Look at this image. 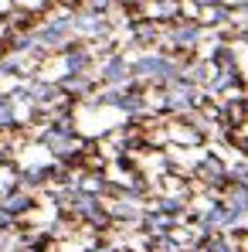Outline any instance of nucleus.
Masks as SVG:
<instances>
[{"instance_id": "3", "label": "nucleus", "mask_w": 248, "mask_h": 252, "mask_svg": "<svg viewBox=\"0 0 248 252\" xmlns=\"http://www.w3.org/2000/svg\"><path fill=\"white\" fill-rule=\"evenodd\" d=\"M61 34H65V24H51L48 31H41V41H61Z\"/></svg>"}, {"instance_id": "6", "label": "nucleus", "mask_w": 248, "mask_h": 252, "mask_svg": "<svg viewBox=\"0 0 248 252\" xmlns=\"http://www.w3.org/2000/svg\"><path fill=\"white\" fill-rule=\"evenodd\" d=\"M10 120H14V106L3 99V102H0V123H10Z\"/></svg>"}, {"instance_id": "4", "label": "nucleus", "mask_w": 248, "mask_h": 252, "mask_svg": "<svg viewBox=\"0 0 248 252\" xmlns=\"http://www.w3.org/2000/svg\"><path fill=\"white\" fill-rule=\"evenodd\" d=\"M197 38V28H180V31H173V41L177 44H191Z\"/></svg>"}, {"instance_id": "2", "label": "nucleus", "mask_w": 248, "mask_h": 252, "mask_svg": "<svg viewBox=\"0 0 248 252\" xmlns=\"http://www.w3.org/2000/svg\"><path fill=\"white\" fill-rule=\"evenodd\" d=\"M44 143H48L51 150H58V154H68L72 136H68V129H55V133H48V136H44Z\"/></svg>"}, {"instance_id": "10", "label": "nucleus", "mask_w": 248, "mask_h": 252, "mask_svg": "<svg viewBox=\"0 0 248 252\" xmlns=\"http://www.w3.org/2000/svg\"><path fill=\"white\" fill-rule=\"evenodd\" d=\"M3 221H7V215H3V211H0V225H3Z\"/></svg>"}, {"instance_id": "11", "label": "nucleus", "mask_w": 248, "mask_h": 252, "mask_svg": "<svg viewBox=\"0 0 248 252\" xmlns=\"http://www.w3.org/2000/svg\"><path fill=\"white\" fill-rule=\"evenodd\" d=\"M197 3H211V0H197Z\"/></svg>"}, {"instance_id": "9", "label": "nucleus", "mask_w": 248, "mask_h": 252, "mask_svg": "<svg viewBox=\"0 0 248 252\" xmlns=\"http://www.w3.org/2000/svg\"><path fill=\"white\" fill-rule=\"evenodd\" d=\"M211 252H228V246H224V242H214V246H211Z\"/></svg>"}, {"instance_id": "5", "label": "nucleus", "mask_w": 248, "mask_h": 252, "mask_svg": "<svg viewBox=\"0 0 248 252\" xmlns=\"http://www.w3.org/2000/svg\"><path fill=\"white\" fill-rule=\"evenodd\" d=\"M126 75V65L123 62H109V68H106V79H112V82H119Z\"/></svg>"}, {"instance_id": "1", "label": "nucleus", "mask_w": 248, "mask_h": 252, "mask_svg": "<svg viewBox=\"0 0 248 252\" xmlns=\"http://www.w3.org/2000/svg\"><path fill=\"white\" fill-rule=\"evenodd\" d=\"M136 72H139V75H153V79H170V75H173V65L164 62V58H143V62L136 65Z\"/></svg>"}, {"instance_id": "7", "label": "nucleus", "mask_w": 248, "mask_h": 252, "mask_svg": "<svg viewBox=\"0 0 248 252\" xmlns=\"http://www.w3.org/2000/svg\"><path fill=\"white\" fill-rule=\"evenodd\" d=\"M85 62H88V58H85L82 51H75V55H72V58H68V68H72V72H79V68H82Z\"/></svg>"}, {"instance_id": "8", "label": "nucleus", "mask_w": 248, "mask_h": 252, "mask_svg": "<svg viewBox=\"0 0 248 252\" xmlns=\"http://www.w3.org/2000/svg\"><path fill=\"white\" fill-rule=\"evenodd\" d=\"M24 205H28L24 198H10V211H21V208H24Z\"/></svg>"}]
</instances>
